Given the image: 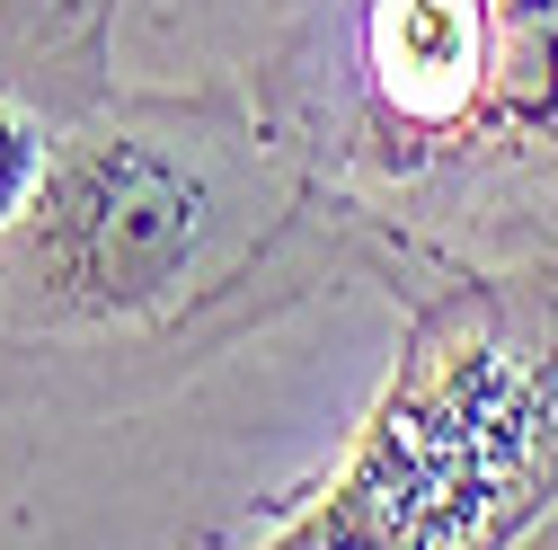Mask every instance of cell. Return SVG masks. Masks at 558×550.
<instances>
[{
  "mask_svg": "<svg viewBox=\"0 0 558 550\" xmlns=\"http://www.w3.org/2000/svg\"><path fill=\"white\" fill-rule=\"evenodd\" d=\"M558 515V249L408 311L337 479L266 550H523Z\"/></svg>",
  "mask_w": 558,
  "mask_h": 550,
  "instance_id": "obj_1",
  "label": "cell"
},
{
  "mask_svg": "<svg viewBox=\"0 0 558 550\" xmlns=\"http://www.w3.org/2000/svg\"><path fill=\"white\" fill-rule=\"evenodd\" d=\"M27 223L45 294L81 320H124L169 302L195 275L204 231H214V187L178 152L116 133V143H81L72 160L45 169Z\"/></svg>",
  "mask_w": 558,
  "mask_h": 550,
  "instance_id": "obj_2",
  "label": "cell"
},
{
  "mask_svg": "<svg viewBox=\"0 0 558 550\" xmlns=\"http://www.w3.org/2000/svg\"><path fill=\"white\" fill-rule=\"evenodd\" d=\"M36 187H45V143H36L19 116H0V223H10V214H27V204H36Z\"/></svg>",
  "mask_w": 558,
  "mask_h": 550,
  "instance_id": "obj_3",
  "label": "cell"
}]
</instances>
